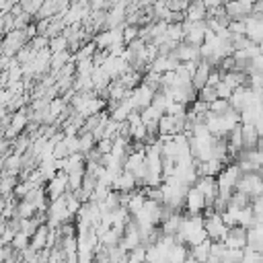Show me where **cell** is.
I'll use <instances>...</instances> for the list:
<instances>
[{
	"instance_id": "cell-1",
	"label": "cell",
	"mask_w": 263,
	"mask_h": 263,
	"mask_svg": "<svg viewBox=\"0 0 263 263\" xmlns=\"http://www.w3.org/2000/svg\"><path fill=\"white\" fill-rule=\"evenodd\" d=\"M204 208H206V197H204V193L199 191L195 185H189L187 193H185L183 212H187V214H202Z\"/></svg>"
},
{
	"instance_id": "cell-2",
	"label": "cell",
	"mask_w": 263,
	"mask_h": 263,
	"mask_svg": "<svg viewBox=\"0 0 263 263\" xmlns=\"http://www.w3.org/2000/svg\"><path fill=\"white\" fill-rule=\"evenodd\" d=\"M222 243L230 249H243L247 245V226H243V224L228 226V233H226Z\"/></svg>"
},
{
	"instance_id": "cell-3",
	"label": "cell",
	"mask_w": 263,
	"mask_h": 263,
	"mask_svg": "<svg viewBox=\"0 0 263 263\" xmlns=\"http://www.w3.org/2000/svg\"><path fill=\"white\" fill-rule=\"evenodd\" d=\"M251 4L253 2H243V0H226L224 8H226V15L233 19H247L251 15Z\"/></svg>"
},
{
	"instance_id": "cell-4",
	"label": "cell",
	"mask_w": 263,
	"mask_h": 263,
	"mask_svg": "<svg viewBox=\"0 0 263 263\" xmlns=\"http://www.w3.org/2000/svg\"><path fill=\"white\" fill-rule=\"evenodd\" d=\"M136 187H138V185H136L134 173L132 171H125V169L111 181V189H115V191H134Z\"/></svg>"
},
{
	"instance_id": "cell-5",
	"label": "cell",
	"mask_w": 263,
	"mask_h": 263,
	"mask_svg": "<svg viewBox=\"0 0 263 263\" xmlns=\"http://www.w3.org/2000/svg\"><path fill=\"white\" fill-rule=\"evenodd\" d=\"M48 237H49V226H48V222L39 224V226L35 228V233L31 235V239H29V247H33L35 251H41L44 247H48Z\"/></svg>"
},
{
	"instance_id": "cell-6",
	"label": "cell",
	"mask_w": 263,
	"mask_h": 263,
	"mask_svg": "<svg viewBox=\"0 0 263 263\" xmlns=\"http://www.w3.org/2000/svg\"><path fill=\"white\" fill-rule=\"evenodd\" d=\"M240 136H243V148H247V150L257 148L259 134L253 123H240Z\"/></svg>"
},
{
	"instance_id": "cell-7",
	"label": "cell",
	"mask_w": 263,
	"mask_h": 263,
	"mask_svg": "<svg viewBox=\"0 0 263 263\" xmlns=\"http://www.w3.org/2000/svg\"><path fill=\"white\" fill-rule=\"evenodd\" d=\"M206 17H208L206 4L202 2V0H191L189 6H187V10H185V19H189V21H204Z\"/></svg>"
},
{
	"instance_id": "cell-8",
	"label": "cell",
	"mask_w": 263,
	"mask_h": 263,
	"mask_svg": "<svg viewBox=\"0 0 263 263\" xmlns=\"http://www.w3.org/2000/svg\"><path fill=\"white\" fill-rule=\"evenodd\" d=\"M142 76H144L142 72H136V70L128 68V70H125V72H123V74H121L118 80L121 82V85H123L125 89H130V91H132V89H136V87H138L140 82H142Z\"/></svg>"
},
{
	"instance_id": "cell-9",
	"label": "cell",
	"mask_w": 263,
	"mask_h": 263,
	"mask_svg": "<svg viewBox=\"0 0 263 263\" xmlns=\"http://www.w3.org/2000/svg\"><path fill=\"white\" fill-rule=\"evenodd\" d=\"M72 60V54L68 49H62V51H56V54H51V60H49V70H60L64 64Z\"/></svg>"
},
{
	"instance_id": "cell-10",
	"label": "cell",
	"mask_w": 263,
	"mask_h": 263,
	"mask_svg": "<svg viewBox=\"0 0 263 263\" xmlns=\"http://www.w3.org/2000/svg\"><path fill=\"white\" fill-rule=\"evenodd\" d=\"M130 111H132V105H130V101H128V99H123V101L118 105V107H115V109L109 113V118H113L115 121H123V120H128Z\"/></svg>"
},
{
	"instance_id": "cell-11",
	"label": "cell",
	"mask_w": 263,
	"mask_h": 263,
	"mask_svg": "<svg viewBox=\"0 0 263 263\" xmlns=\"http://www.w3.org/2000/svg\"><path fill=\"white\" fill-rule=\"evenodd\" d=\"M173 128H175V115L163 113L159 118V136H165V134L173 136Z\"/></svg>"
},
{
	"instance_id": "cell-12",
	"label": "cell",
	"mask_w": 263,
	"mask_h": 263,
	"mask_svg": "<svg viewBox=\"0 0 263 263\" xmlns=\"http://www.w3.org/2000/svg\"><path fill=\"white\" fill-rule=\"evenodd\" d=\"M35 56H37V51L31 48L29 44H25L23 48H19V49H17V54H15V58H17L19 64H27V62H31Z\"/></svg>"
},
{
	"instance_id": "cell-13",
	"label": "cell",
	"mask_w": 263,
	"mask_h": 263,
	"mask_svg": "<svg viewBox=\"0 0 263 263\" xmlns=\"http://www.w3.org/2000/svg\"><path fill=\"white\" fill-rule=\"evenodd\" d=\"M48 48L51 54H56V51H62V49H68V37L66 35H54V37H49L48 41Z\"/></svg>"
},
{
	"instance_id": "cell-14",
	"label": "cell",
	"mask_w": 263,
	"mask_h": 263,
	"mask_svg": "<svg viewBox=\"0 0 263 263\" xmlns=\"http://www.w3.org/2000/svg\"><path fill=\"white\" fill-rule=\"evenodd\" d=\"M35 210L37 208L31 204L29 199H19V202H17V216L19 218H31L35 214Z\"/></svg>"
},
{
	"instance_id": "cell-15",
	"label": "cell",
	"mask_w": 263,
	"mask_h": 263,
	"mask_svg": "<svg viewBox=\"0 0 263 263\" xmlns=\"http://www.w3.org/2000/svg\"><path fill=\"white\" fill-rule=\"evenodd\" d=\"M78 140H80V152H82V154H87L91 148H95V146H97V140H95L93 132H82V134H78Z\"/></svg>"
},
{
	"instance_id": "cell-16",
	"label": "cell",
	"mask_w": 263,
	"mask_h": 263,
	"mask_svg": "<svg viewBox=\"0 0 263 263\" xmlns=\"http://www.w3.org/2000/svg\"><path fill=\"white\" fill-rule=\"evenodd\" d=\"M228 109H230V101L228 99L216 97L212 103H210V113H212V115H224Z\"/></svg>"
},
{
	"instance_id": "cell-17",
	"label": "cell",
	"mask_w": 263,
	"mask_h": 263,
	"mask_svg": "<svg viewBox=\"0 0 263 263\" xmlns=\"http://www.w3.org/2000/svg\"><path fill=\"white\" fill-rule=\"evenodd\" d=\"M29 235H25L23 233V230H17V233H15V237H13V240H10V245H13L17 251H23L27 245H29Z\"/></svg>"
},
{
	"instance_id": "cell-18",
	"label": "cell",
	"mask_w": 263,
	"mask_h": 263,
	"mask_svg": "<svg viewBox=\"0 0 263 263\" xmlns=\"http://www.w3.org/2000/svg\"><path fill=\"white\" fill-rule=\"evenodd\" d=\"M216 97H218V95H216V87L206 85V87H202V89L197 91V99H202V101H206V103H212Z\"/></svg>"
},
{
	"instance_id": "cell-19",
	"label": "cell",
	"mask_w": 263,
	"mask_h": 263,
	"mask_svg": "<svg viewBox=\"0 0 263 263\" xmlns=\"http://www.w3.org/2000/svg\"><path fill=\"white\" fill-rule=\"evenodd\" d=\"M138 31H140V27H138V25H123V31H121L123 44L128 46L132 39H136V37H138Z\"/></svg>"
},
{
	"instance_id": "cell-20",
	"label": "cell",
	"mask_w": 263,
	"mask_h": 263,
	"mask_svg": "<svg viewBox=\"0 0 263 263\" xmlns=\"http://www.w3.org/2000/svg\"><path fill=\"white\" fill-rule=\"evenodd\" d=\"M70 152H68V146H66V140H60L54 148H51V156H54L56 161H60V159H66Z\"/></svg>"
},
{
	"instance_id": "cell-21",
	"label": "cell",
	"mask_w": 263,
	"mask_h": 263,
	"mask_svg": "<svg viewBox=\"0 0 263 263\" xmlns=\"http://www.w3.org/2000/svg\"><path fill=\"white\" fill-rule=\"evenodd\" d=\"M128 261H146V247L144 245H138L134 247L132 251H128Z\"/></svg>"
},
{
	"instance_id": "cell-22",
	"label": "cell",
	"mask_w": 263,
	"mask_h": 263,
	"mask_svg": "<svg viewBox=\"0 0 263 263\" xmlns=\"http://www.w3.org/2000/svg\"><path fill=\"white\" fill-rule=\"evenodd\" d=\"M233 91H235V89L230 87V85H226L224 80H220L218 85H216V95H218L220 99H230V95H233Z\"/></svg>"
},
{
	"instance_id": "cell-23",
	"label": "cell",
	"mask_w": 263,
	"mask_h": 263,
	"mask_svg": "<svg viewBox=\"0 0 263 263\" xmlns=\"http://www.w3.org/2000/svg\"><path fill=\"white\" fill-rule=\"evenodd\" d=\"M202 2H204L206 8L210 10V8H216V6H220V4H224L226 0H202Z\"/></svg>"
},
{
	"instance_id": "cell-24",
	"label": "cell",
	"mask_w": 263,
	"mask_h": 263,
	"mask_svg": "<svg viewBox=\"0 0 263 263\" xmlns=\"http://www.w3.org/2000/svg\"><path fill=\"white\" fill-rule=\"evenodd\" d=\"M6 85H8V70L0 72V91L6 89Z\"/></svg>"
},
{
	"instance_id": "cell-25",
	"label": "cell",
	"mask_w": 263,
	"mask_h": 263,
	"mask_svg": "<svg viewBox=\"0 0 263 263\" xmlns=\"http://www.w3.org/2000/svg\"><path fill=\"white\" fill-rule=\"evenodd\" d=\"M257 46H259V54L263 56V41H261V44H257Z\"/></svg>"
}]
</instances>
